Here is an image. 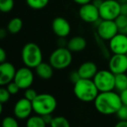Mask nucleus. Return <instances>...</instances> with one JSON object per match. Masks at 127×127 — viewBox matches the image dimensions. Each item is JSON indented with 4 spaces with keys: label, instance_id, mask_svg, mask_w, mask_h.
<instances>
[{
    "label": "nucleus",
    "instance_id": "f257e3e1",
    "mask_svg": "<svg viewBox=\"0 0 127 127\" xmlns=\"http://www.w3.org/2000/svg\"><path fill=\"white\" fill-rule=\"evenodd\" d=\"M96 111L102 115L116 114L119 109L122 106L120 94L115 91L99 93L94 101Z\"/></svg>",
    "mask_w": 127,
    "mask_h": 127
},
{
    "label": "nucleus",
    "instance_id": "f03ea898",
    "mask_svg": "<svg viewBox=\"0 0 127 127\" xmlns=\"http://www.w3.org/2000/svg\"><path fill=\"white\" fill-rule=\"evenodd\" d=\"M99 90L91 79L80 78L74 84V94L79 100L84 103L94 102L99 94Z\"/></svg>",
    "mask_w": 127,
    "mask_h": 127
},
{
    "label": "nucleus",
    "instance_id": "7ed1b4c3",
    "mask_svg": "<svg viewBox=\"0 0 127 127\" xmlns=\"http://www.w3.org/2000/svg\"><path fill=\"white\" fill-rule=\"evenodd\" d=\"M32 102L33 112L41 116L52 114L57 107V100L50 94H37Z\"/></svg>",
    "mask_w": 127,
    "mask_h": 127
},
{
    "label": "nucleus",
    "instance_id": "20e7f679",
    "mask_svg": "<svg viewBox=\"0 0 127 127\" xmlns=\"http://www.w3.org/2000/svg\"><path fill=\"white\" fill-rule=\"evenodd\" d=\"M22 61L26 67L35 68L42 62V52L35 42H28L22 49Z\"/></svg>",
    "mask_w": 127,
    "mask_h": 127
},
{
    "label": "nucleus",
    "instance_id": "39448f33",
    "mask_svg": "<svg viewBox=\"0 0 127 127\" xmlns=\"http://www.w3.org/2000/svg\"><path fill=\"white\" fill-rule=\"evenodd\" d=\"M73 62L72 52L67 47H58L51 53L49 63L55 69L62 70L71 65Z\"/></svg>",
    "mask_w": 127,
    "mask_h": 127
},
{
    "label": "nucleus",
    "instance_id": "423d86ee",
    "mask_svg": "<svg viewBox=\"0 0 127 127\" xmlns=\"http://www.w3.org/2000/svg\"><path fill=\"white\" fill-rule=\"evenodd\" d=\"M99 93L113 91L115 89V74L109 69H101L93 79Z\"/></svg>",
    "mask_w": 127,
    "mask_h": 127
},
{
    "label": "nucleus",
    "instance_id": "0eeeda50",
    "mask_svg": "<svg viewBox=\"0 0 127 127\" xmlns=\"http://www.w3.org/2000/svg\"><path fill=\"white\" fill-rule=\"evenodd\" d=\"M99 11L102 20H115L121 14L120 3L118 0H103Z\"/></svg>",
    "mask_w": 127,
    "mask_h": 127
},
{
    "label": "nucleus",
    "instance_id": "6e6552de",
    "mask_svg": "<svg viewBox=\"0 0 127 127\" xmlns=\"http://www.w3.org/2000/svg\"><path fill=\"white\" fill-rule=\"evenodd\" d=\"M98 36L103 41H109L119 33V29L114 20H102L96 28Z\"/></svg>",
    "mask_w": 127,
    "mask_h": 127
},
{
    "label": "nucleus",
    "instance_id": "1a4fd4ad",
    "mask_svg": "<svg viewBox=\"0 0 127 127\" xmlns=\"http://www.w3.org/2000/svg\"><path fill=\"white\" fill-rule=\"evenodd\" d=\"M79 17L84 23L94 24L100 19L99 7L96 6L93 2L80 5V8L79 9Z\"/></svg>",
    "mask_w": 127,
    "mask_h": 127
},
{
    "label": "nucleus",
    "instance_id": "9d476101",
    "mask_svg": "<svg viewBox=\"0 0 127 127\" xmlns=\"http://www.w3.org/2000/svg\"><path fill=\"white\" fill-rule=\"evenodd\" d=\"M13 80L18 85L20 89L25 90V89L30 87L34 82V74L31 68L25 66V67L17 69L16 71Z\"/></svg>",
    "mask_w": 127,
    "mask_h": 127
},
{
    "label": "nucleus",
    "instance_id": "9b49d317",
    "mask_svg": "<svg viewBox=\"0 0 127 127\" xmlns=\"http://www.w3.org/2000/svg\"><path fill=\"white\" fill-rule=\"evenodd\" d=\"M108 49L112 54L126 55L127 54V35L118 33L108 41Z\"/></svg>",
    "mask_w": 127,
    "mask_h": 127
},
{
    "label": "nucleus",
    "instance_id": "f8f14e48",
    "mask_svg": "<svg viewBox=\"0 0 127 127\" xmlns=\"http://www.w3.org/2000/svg\"><path fill=\"white\" fill-rule=\"evenodd\" d=\"M108 69L114 74L127 72V55L112 54L108 62Z\"/></svg>",
    "mask_w": 127,
    "mask_h": 127
},
{
    "label": "nucleus",
    "instance_id": "ddd939ff",
    "mask_svg": "<svg viewBox=\"0 0 127 127\" xmlns=\"http://www.w3.org/2000/svg\"><path fill=\"white\" fill-rule=\"evenodd\" d=\"M32 112H33L32 102L24 97L19 99L14 105V115L18 119H28L29 117H30Z\"/></svg>",
    "mask_w": 127,
    "mask_h": 127
},
{
    "label": "nucleus",
    "instance_id": "4468645a",
    "mask_svg": "<svg viewBox=\"0 0 127 127\" xmlns=\"http://www.w3.org/2000/svg\"><path fill=\"white\" fill-rule=\"evenodd\" d=\"M52 30L58 37H67L71 32V25L66 18L57 17L52 21Z\"/></svg>",
    "mask_w": 127,
    "mask_h": 127
},
{
    "label": "nucleus",
    "instance_id": "2eb2a0df",
    "mask_svg": "<svg viewBox=\"0 0 127 127\" xmlns=\"http://www.w3.org/2000/svg\"><path fill=\"white\" fill-rule=\"evenodd\" d=\"M16 71L14 65L10 62L0 63V87L7 86L10 82L13 81Z\"/></svg>",
    "mask_w": 127,
    "mask_h": 127
},
{
    "label": "nucleus",
    "instance_id": "dca6fc26",
    "mask_svg": "<svg viewBox=\"0 0 127 127\" xmlns=\"http://www.w3.org/2000/svg\"><path fill=\"white\" fill-rule=\"evenodd\" d=\"M80 78L82 79H91L93 80L95 74H97L98 67L94 62L87 61L80 65V67L77 69Z\"/></svg>",
    "mask_w": 127,
    "mask_h": 127
},
{
    "label": "nucleus",
    "instance_id": "f3484780",
    "mask_svg": "<svg viewBox=\"0 0 127 127\" xmlns=\"http://www.w3.org/2000/svg\"><path fill=\"white\" fill-rule=\"evenodd\" d=\"M87 40L83 36L80 35H76V36L72 37L69 39L68 42H67V48L71 52H81L87 48Z\"/></svg>",
    "mask_w": 127,
    "mask_h": 127
},
{
    "label": "nucleus",
    "instance_id": "a211bd4d",
    "mask_svg": "<svg viewBox=\"0 0 127 127\" xmlns=\"http://www.w3.org/2000/svg\"><path fill=\"white\" fill-rule=\"evenodd\" d=\"M54 67L51 64L47 62H41L36 67H35V74L38 77H40L42 80H49L53 76Z\"/></svg>",
    "mask_w": 127,
    "mask_h": 127
},
{
    "label": "nucleus",
    "instance_id": "6ab92c4d",
    "mask_svg": "<svg viewBox=\"0 0 127 127\" xmlns=\"http://www.w3.org/2000/svg\"><path fill=\"white\" fill-rule=\"evenodd\" d=\"M127 89V74H115V89L116 92L121 93Z\"/></svg>",
    "mask_w": 127,
    "mask_h": 127
},
{
    "label": "nucleus",
    "instance_id": "aec40b11",
    "mask_svg": "<svg viewBox=\"0 0 127 127\" xmlns=\"http://www.w3.org/2000/svg\"><path fill=\"white\" fill-rule=\"evenodd\" d=\"M47 124L44 121L42 116L41 115H33L27 119L26 127H46Z\"/></svg>",
    "mask_w": 127,
    "mask_h": 127
},
{
    "label": "nucleus",
    "instance_id": "412c9836",
    "mask_svg": "<svg viewBox=\"0 0 127 127\" xmlns=\"http://www.w3.org/2000/svg\"><path fill=\"white\" fill-rule=\"evenodd\" d=\"M23 21L19 17H14L10 19L7 25V30L11 34H17L22 30Z\"/></svg>",
    "mask_w": 127,
    "mask_h": 127
},
{
    "label": "nucleus",
    "instance_id": "4be33fe9",
    "mask_svg": "<svg viewBox=\"0 0 127 127\" xmlns=\"http://www.w3.org/2000/svg\"><path fill=\"white\" fill-rule=\"evenodd\" d=\"M114 21L117 24L119 33L127 35V15L120 14Z\"/></svg>",
    "mask_w": 127,
    "mask_h": 127
},
{
    "label": "nucleus",
    "instance_id": "5701e85b",
    "mask_svg": "<svg viewBox=\"0 0 127 127\" xmlns=\"http://www.w3.org/2000/svg\"><path fill=\"white\" fill-rule=\"evenodd\" d=\"M50 127H71V125L67 119L63 116H56L54 117L51 123L49 124Z\"/></svg>",
    "mask_w": 127,
    "mask_h": 127
},
{
    "label": "nucleus",
    "instance_id": "b1692460",
    "mask_svg": "<svg viewBox=\"0 0 127 127\" xmlns=\"http://www.w3.org/2000/svg\"><path fill=\"white\" fill-rule=\"evenodd\" d=\"M49 3V0H26V3L33 10L44 9Z\"/></svg>",
    "mask_w": 127,
    "mask_h": 127
},
{
    "label": "nucleus",
    "instance_id": "393cba45",
    "mask_svg": "<svg viewBox=\"0 0 127 127\" xmlns=\"http://www.w3.org/2000/svg\"><path fill=\"white\" fill-rule=\"evenodd\" d=\"M1 127H19L18 121L16 118L7 116L3 118L1 123Z\"/></svg>",
    "mask_w": 127,
    "mask_h": 127
},
{
    "label": "nucleus",
    "instance_id": "a878e982",
    "mask_svg": "<svg viewBox=\"0 0 127 127\" xmlns=\"http://www.w3.org/2000/svg\"><path fill=\"white\" fill-rule=\"evenodd\" d=\"M14 8V0H0V11L7 13Z\"/></svg>",
    "mask_w": 127,
    "mask_h": 127
},
{
    "label": "nucleus",
    "instance_id": "bb28decb",
    "mask_svg": "<svg viewBox=\"0 0 127 127\" xmlns=\"http://www.w3.org/2000/svg\"><path fill=\"white\" fill-rule=\"evenodd\" d=\"M11 94L8 91V89L5 87H0V102L2 104L7 103L10 100V98Z\"/></svg>",
    "mask_w": 127,
    "mask_h": 127
},
{
    "label": "nucleus",
    "instance_id": "cd10ccee",
    "mask_svg": "<svg viewBox=\"0 0 127 127\" xmlns=\"http://www.w3.org/2000/svg\"><path fill=\"white\" fill-rule=\"evenodd\" d=\"M116 117L119 119V120H127V106L122 105V106L116 112Z\"/></svg>",
    "mask_w": 127,
    "mask_h": 127
},
{
    "label": "nucleus",
    "instance_id": "c85d7f7f",
    "mask_svg": "<svg viewBox=\"0 0 127 127\" xmlns=\"http://www.w3.org/2000/svg\"><path fill=\"white\" fill-rule=\"evenodd\" d=\"M37 93L36 91L35 90V89L31 88V87H29V88H27L24 90V98H26L27 99H29V100L30 101H33L34 99H35V97L37 96Z\"/></svg>",
    "mask_w": 127,
    "mask_h": 127
},
{
    "label": "nucleus",
    "instance_id": "c756f323",
    "mask_svg": "<svg viewBox=\"0 0 127 127\" xmlns=\"http://www.w3.org/2000/svg\"><path fill=\"white\" fill-rule=\"evenodd\" d=\"M6 88L8 89V91L10 92V94H11V95H16V94H17L19 90H20V87H18V85H17L14 80L10 82V83L7 85Z\"/></svg>",
    "mask_w": 127,
    "mask_h": 127
},
{
    "label": "nucleus",
    "instance_id": "7c9ffc66",
    "mask_svg": "<svg viewBox=\"0 0 127 127\" xmlns=\"http://www.w3.org/2000/svg\"><path fill=\"white\" fill-rule=\"evenodd\" d=\"M80 79V74H79V73L77 70L76 71H72V72L70 73V74H69V80H70V81L74 84L76 83Z\"/></svg>",
    "mask_w": 127,
    "mask_h": 127
},
{
    "label": "nucleus",
    "instance_id": "2f4dec72",
    "mask_svg": "<svg viewBox=\"0 0 127 127\" xmlns=\"http://www.w3.org/2000/svg\"><path fill=\"white\" fill-rule=\"evenodd\" d=\"M119 94H120V98H121V100H122L123 105L127 106V89L123 91V92L119 93Z\"/></svg>",
    "mask_w": 127,
    "mask_h": 127
},
{
    "label": "nucleus",
    "instance_id": "473e14b6",
    "mask_svg": "<svg viewBox=\"0 0 127 127\" xmlns=\"http://www.w3.org/2000/svg\"><path fill=\"white\" fill-rule=\"evenodd\" d=\"M6 58H7L6 52H5V50L3 48L0 47V63L4 62L6 61Z\"/></svg>",
    "mask_w": 127,
    "mask_h": 127
},
{
    "label": "nucleus",
    "instance_id": "72a5a7b5",
    "mask_svg": "<svg viewBox=\"0 0 127 127\" xmlns=\"http://www.w3.org/2000/svg\"><path fill=\"white\" fill-rule=\"evenodd\" d=\"M120 11L121 14L127 15V2L120 3Z\"/></svg>",
    "mask_w": 127,
    "mask_h": 127
},
{
    "label": "nucleus",
    "instance_id": "f704fd0d",
    "mask_svg": "<svg viewBox=\"0 0 127 127\" xmlns=\"http://www.w3.org/2000/svg\"><path fill=\"white\" fill-rule=\"evenodd\" d=\"M42 118H43V119H44V121L46 122V124L49 125L51 123V121H52V119H53L54 117H52L51 114H47V115L42 116Z\"/></svg>",
    "mask_w": 127,
    "mask_h": 127
},
{
    "label": "nucleus",
    "instance_id": "c9c22d12",
    "mask_svg": "<svg viewBox=\"0 0 127 127\" xmlns=\"http://www.w3.org/2000/svg\"><path fill=\"white\" fill-rule=\"evenodd\" d=\"M114 127H127V120H119Z\"/></svg>",
    "mask_w": 127,
    "mask_h": 127
},
{
    "label": "nucleus",
    "instance_id": "e433bc0d",
    "mask_svg": "<svg viewBox=\"0 0 127 127\" xmlns=\"http://www.w3.org/2000/svg\"><path fill=\"white\" fill-rule=\"evenodd\" d=\"M73 1L79 5H83V4H86V3H91L93 0H73Z\"/></svg>",
    "mask_w": 127,
    "mask_h": 127
},
{
    "label": "nucleus",
    "instance_id": "4c0bfd02",
    "mask_svg": "<svg viewBox=\"0 0 127 127\" xmlns=\"http://www.w3.org/2000/svg\"><path fill=\"white\" fill-rule=\"evenodd\" d=\"M6 35H7L6 30H5V29H3V28H0V40L5 38Z\"/></svg>",
    "mask_w": 127,
    "mask_h": 127
},
{
    "label": "nucleus",
    "instance_id": "58836bf2",
    "mask_svg": "<svg viewBox=\"0 0 127 127\" xmlns=\"http://www.w3.org/2000/svg\"><path fill=\"white\" fill-rule=\"evenodd\" d=\"M2 112H3V104L0 102V115L2 114Z\"/></svg>",
    "mask_w": 127,
    "mask_h": 127
},
{
    "label": "nucleus",
    "instance_id": "ea45409f",
    "mask_svg": "<svg viewBox=\"0 0 127 127\" xmlns=\"http://www.w3.org/2000/svg\"><path fill=\"white\" fill-rule=\"evenodd\" d=\"M76 127H83V126H76Z\"/></svg>",
    "mask_w": 127,
    "mask_h": 127
},
{
    "label": "nucleus",
    "instance_id": "a19ab883",
    "mask_svg": "<svg viewBox=\"0 0 127 127\" xmlns=\"http://www.w3.org/2000/svg\"><path fill=\"white\" fill-rule=\"evenodd\" d=\"M126 2H127V0H126Z\"/></svg>",
    "mask_w": 127,
    "mask_h": 127
},
{
    "label": "nucleus",
    "instance_id": "79ce46f5",
    "mask_svg": "<svg viewBox=\"0 0 127 127\" xmlns=\"http://www.w3.org/2000/svg\"><path fill=\"white\" fill-rule=\"evenodd\" d=\"M126 55H127V54H126Z\"/></svg>",
    "mask_w": 127,
    "mask_h": 127
}]
</instances>
